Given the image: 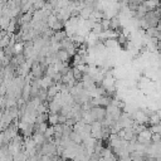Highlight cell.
Returning <instances> with one entry per match:
<instances>
[{"mask_svg":"<svg viewBox=\"0 0 161 161\" xmlns=\"http://www.w3.org/2000/svg\"><path fill=\"white\" fill-rule=\"evenodd\" d=\"M52 127H54L59 125V113H50L48 116V121H47Z\"/></svg>","mask_w":161,"mask_h":161,"instance_id":"1","label":"cell"},{"mask_svg":"<svg viewBox=\"0 0 161 161\" xmlns=\"http://www.w3.org/2000/svg\"><path fill=\"white\" fill-rule=\"evenodd\" d=\"M24 43H19V42H16V43H14V46L12 47V50L15 53V54H20V53H23L24 52Z\"/></svg>","mask_w":161,"mask_h":161,"instance_id":"2","label":"cell"},{"mask_svg":"<svg viewBox=\"0 0 161 161\" xmlns=\"http://www.w3.org/2000/svg\"><path fill=\"white\" fill-rule=\"evenodd\" d=\"M52 136H54V127H52V126H50V127L47 128V131L44 132V137L49 140V138H50Z\"/></svg>","mask_w":161,"mask_h":161,"instance_id":"3","label":"cell"}]
</instances>
